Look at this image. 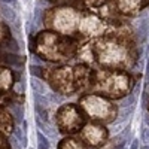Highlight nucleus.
Returning <instances> with one entry per match:
<instances>
[{"instance_id": "obj_29", "label": "nucleus", "mask_w": 149, "mask_h": 149, "mask_svg": "<svg viewBox=\"0 0 149 149\" xmlns=\"http://www.w3.org/2000/svg\"><path fill=\"white\" fill-rule=\"evenodd\" d=\"M142 140L145 142V145H149V125L142 128Z\"/></svg>"}, {"instance_id": "obj_26", "label": "nucleus", "mask_w": 149, "mask_h": 149, "mask_svg": "<svg viewBox=\"0 0 149 149\" xmlns=\"http://www.w3.org/2000/svg\"><path fill=\"white\" fill-rule=\"evenodd\" d=\"M36 115H37V116H40L42 119H46V121H49V119H48V112H46V109H45L43 106L36 104Z\"/></svg>"}, {"instance_id": "obj_24", "label": "nucleus", "mask_w": 149, "mask_h": 149, "mask_svg": "<svg viewBox=\"0 0 149 149\" xmlns=\"http://www.w3.org/2000/svg\"><path fill=\"white\" fill-rule=\"evenodd\" d=\"M109 0H84V5L88 8H100L102 5L107 3Z\"/></svg>"}, {"instance_id": "obj_9", "label": "nucleus", "mask_w": 149, "mask_h": 149, "mask_svg": "<svg viewBox=\"0 0 149 149\" xmlns=\"http://www.w3.org/2000/svg\"><path fill=\"white\" fill-rule=\"evenodd\" d=\"M107 137H109V130L102 124H97L95 121L86 122L84 128L81 130V140L90 148L103 146L107 142Z\"/></svg>"}, {"instance_id": "obj_37", "label": "nucleus", "mask_w": 149, "mask_h": 149, "mask_svg": "<svg viewBox=\"0 0 149 149\" xmlns=\"http://www.w3.org/2000/svg\"><path fill=\"white\" fill-rule=\"evenodd\" d=\"M30 149H33V148H30Z\"/></svg>"}, {"instance_id": "obj_5", "label": "nucleus", "mask_w": 149, "mask_h": 149, "mask_svg": "<svg viewBox=\"0 0 149 149\" xmlns=\"http://www.w3.org/2000/svg\"><path fill=\"white\" fill-rule=\"evenodd\" d=\"M81 15H82L81 9L72 5H63L49 9L43 15V22L52 31L61 34H72L78 30Z\"/></svg>"}, {"instance_id": "obj_31", "label": "nucleus", "mask_w": 149, "mask_h": 149, "mask_svg": "<svg viewBox=\"0 0 149 149\" xmlns=\"http://www.w3.org/2000/svg\"><path fill=\"white\" fill-rule=\"evenodd\" d=\"M130 149H139V140H137V139H134V140H133Z\"/></svg>"}, {"instance_id": "obj_13", "label": "nucleus", "mask_w": 149, "mask_h": 149, "mask_svg": "<svg viewBox=\"0 0 149 149\" xmlns=\"http://www.w3.org/2000/svg\"><path fill=\"white\" fill-rule=\"evenodd\" d=\"M57 149H85V143H84L81 139L67 136V137L61 139V140L58 142Z\"/></svg>"}, {"instance_id": "obj_18", "label": "nucleus", "mask_w": 149, "mask_h": 149, "mask_svg": "<svg viewBox=\"0 0 149 149\" xmlns=\"http://www.w3.org/2000/svg\"><path fill=\"white\" fill-rule=\"evenodd\" d=\"M10 39V29L5 22H0V46H3Z\"/></svg>"}, {"instance_id": "obj_11", "label": "nucleus", "mask_w": 149, "mask_h": 149, "mask_svg": "<svg viewBox=\"0 0 149 149\" xmlns=\"http://www.w3.org/2000/svg\"><path fill=\"white\" fill-rule=\"evenodd\" d=\"M15 121H14V115L9 110L0 107V133L8 136L10 133H14L15 130Z\"/></svg>"}, {"instance_id": "obj_21", "label": "nucleus", "mask_w": 149, "mask_h": 149, "mask_svg": "<svg viewBox=\"0 0 149 149\" xmlns=\"http://www.w3.org/2000/svg\"><path fill=\"white\" fill-rule=\"evenodd\" d=\"M34 102H36V104L43 106V107H46V106L51 104V102H49V97H46L45 94H37V93H34Z\"/></svg>"}, {"instance_id": "obj_32", "label": "nucleus", "mask_w": 149, "mask_h": 149, "mask_svg": "<svg viewBox=\"0 0 149 149\" xmlns=\"http://www.w3.org/2000/svg\"><path fill=\"white\" fill-rule=\"evenodd\" d=\"M149 6V0H143V8H148Z\"/></svg>"}, {"instance_id": "obj_22", "label": "nucleus", "mask_w": 149, "mask_h": 149, "mask_svg": "<svg viewBox=\"0 0 149 149\" xmlns=\"http://www.w3.org/2000/svg\"><path fill=\"white\" fill-rule=\"evenodd\" d=\"M30 73H31V76H36V78H45V69L40 67V66L31 64V67H30Z\"/></svg>"}, {"instance_id": "obj_35", "label": "nucleus", "mask_w": 149, "mask_h": 149, "mask_svg": "<svg viewBox=\"0 0 149 149\" xmlns=\"http://www.w3.org/2000/svg\"><path fill=\"white\" fill-rule=\"evenodd\" d=\"M142 149H149V145H145V146H143Z\"/></svg>"}, {"instance_id": "obj_7", "label": "nucleus", "mask_w": 149, "mask_h": 149, "mask_svg": "<svg viewBox=\"0 0 149 149\" xmlns=\"http://www.w3.org/2000/svg\"><path fill=\"white\" fill-rule=\"evenodd\" d=\"M45 76L51 85L52 91L61 95H72L76 93V79H74V69L70 66H58L51 69Z\"/></svg>"}, {"instance_id": "obj_19", "label": "nucleus", "mask_w": 149, "mask_h": 149, "mask_svg": "<svg viewBox=\"0 0 149 149\" xmlns=\"http://www.w3.org/2000/svg\"><path fill=\"white\" fill-rule=\"evenodd\" d=\"M137 36L140 37V39H146V37L149 36V19H142L139 22V30H137Z\"/></svg>"}, {"instance_id": "obj_3", "label": "nucleus", "mask_w": 149, "mask_h": 149, "mask_svg": "<svg viewBox=\"0 0 149 149\" xmlns=\"http://www.w3.org/2000/svg\"><path fill=\"white\" fill-rule=\"evenodd\" d=\"M136 81L127 70L122 69H98L94 70L91 91L102 94L110 100H119L128 95Z\"/></svg>"}, {"instance_id": "obj_30", "label": "nucleus", "mask_w": 149, "mask_h": 149, "mask_svg": "<svg viewBox=\"0 0 149 149\" xmlns=\"http://www.w3.org/2000/svg\"><path fill=\"white\" fill-rule=\"evenodd\" d=\"M37 137H39V140H40V145L42 146H45V148H49V142L46 140V137L42 134V133H39V136H37Z\"/></svg>"}, {"instance_id": "obj_4", "label": "nucleus", "mask_w": 149, "mask_h": 149, "mask_svg": "<svg viewBox=\"0 0 149 149\" xmlns=\"http://www.w3.org/2000/svg\"><path fill=\"white\" fill-rule=\"evenodd\" d=\"M79 107L88 118H91L95 122H103V124L113 122L119 112L118 106L113 102H110V98L97 93L81 95Z\"/></svg>"}, {"instance_id": "obj_16", "label": "nucleus", "mask_w": 149, "mask_h": 149, "mask_svg": "<svg viewBox=\"0 0 149 149\" xmlns=\"http://www.w3.org/2000/svg\"><path fill=\"white\" fill-rule=\"evenodd\" d=\"M3 60L6 63H9L10 66H22V63L26 61L22 55H18L15 52H5L3 54Z\"/></svg>"}, {"instance_id": "obj_34", "label": "nucleus", "mask_w": 149, "mask_h": 149, "mask_svg": "<svg viewBox=\"0 0 149 149\" xmlns=\"http://www.w3.org/2000/svg\"><path fill=\"white\" fill-rule=\"evenodd\" d=\"M39 149H49V148H45V146H42V145H40V146H39Z\"/></svg>"}, {"instance_id": "obj_36", "label": "nucleus", "mask_w": 149, "mask_h": 149, "mask_svg": "<svg viewBox=\"0 0 149 149\" xmlns=\"http://www.w3.org/2000/svg\"><path fill=\"white\" fill-rule=\"evenodd\" d=\"M148 112H149V104H148Z\"/></svg>"}, {"instance_id": "obj_25", "label": "nucleus", "mask_w": 149, "mask_h": 149, "mask_svg": "<svg viewBox=\"0 0 149 149\" xmlns=\"http://www.w3.org/2000/svg\"><path fill=\"white\" fill-rule=\"evenodd\" d=\"M121 106H122V107H133V106H134V94H128V97H127V95L124 97Z\"/></svg>"}, {"instance_id": "obj_27", "label": "nucleus", "mask_w": 149, "mask_h": 149, "mask_svg": "<svg viewBox=\"0 0 149 149\" xmlns=\"http://www.w3.org/2000/svg\"><path fill=\"white\" fill-rule=\"evenodd\" d=\"M0 149H12L10 143H9L8 139H6V136L2 134V133H0Z\"/></svg>"}, {"instance_id": "obj_28", "label": "nucleus", "mask_w": 149, "mask_h": 149, "mask_svg": "<svg viewBox=\"0 0 149 149\" xmlns=\"http://www.w3.org/2000/svg\"><path fill=\"white\" fill-rule=\"evenodd\" d=\"M12 90H14V93H15V94H24V85H22V82L15 81L14 86H12Z\"/></svg>"}, {"instance_id": "obj_17", "label": "nucleus", "mask_w": 149, "mask_h": 149, "mask_svg": "<svg viewBox=\"0 0 149 149\" xmlns=\"http://www.w3.org/2000/svg\"><path fill=\"white\" fill-rule=\"evenodd\" d=\"M0 12H2V15H3V18H5L6 21H9V22H15V21H17L15 10L12 9V8H9L8 5H3L2 8H0Z\"/></svg>"}, {"instance_id": "obj_33", "label": "nucleus", "mask_w": 149, "mask_h": 149, "mask_svg": "<svg viewBox=\"0 0 149 149\" xmlns=\"http://www.w3.org/2000/svg\"><path fill=\"white\" fill-rule=\"evenodd\" d=\"M2 2H5V3H10V2H15V0H2Z\"/></svg>"}, {"instance_id": "obj_15", "label": "nucleus", "mask_w": 149, "mask_h": 149, "mask_svg": "<svg viewBox=\"0 0 149 149\" xmlns=\"http://www.w3.org/2000/svg\"><path fill=\"white\" fill-rule=\"evenodd\" d=\"M30 85H31V88H33V93H37V94H45L48 95L49 93V88H48V85L42 81V78H36L33 76L31 81H30Z\"/></svg>"}, {"instance_id": "obj_1", "label": "nucleus", "mask_w": 149, "mask_h": 149, "mask_svg": "<svg viewBox=\"0 0 149 149\" xmlns=\"http://www.w3.org/2000/svg\"><path fill=\"white\" fill-rule=\"evenodd\" d=\"M94 61L103 69H133L137 63V51L130 33H106L90 45Z\"/></svg>"}, {"instance_id": "obj_8", "label": "nucleus", "mask_w": 149, "mask_h": 149, "mask_svg": "<svg viewBox=\"0 0 149 149\" xmlns=\"http://www.w3.org/2000/svg\"><path fill=\"white\" fill-rule=\"evenodd\" d=\"M107 30V21L102 17H98L91 12H82L79 24H78V31L85 37H100L106 34Z\"/></svg>"}, {"instance_id": "obj_6", "label": "nucleus", "mask_w": 149, "mask_h": 149, "mask_svg": "<svg viewBox=\"0 0 149 149\" xmlns=\"http://www.w3.org/2000/svg\"><path fill=\"white\" fill-rule=\"evenodd\" d=\"M85 124H86V115L74 103L63 104L55 113V125L58 131L63 134L72 136L81 133Z\"/></svg>"}, {"instance_id": "obj_12", "label": "nucleus", "mask_w": 149, "mask_h": 149, "mask_svg": "<svg viewBox=\"0 0 149 149\" xmlns=\"http://www.w3.org/2000/svg\"><path fill=\"white\" fill-rule=\"evenodd\" d=\"M15 84V74L12 70L0 66V94H6Z\"/></svg>"}, {"instance_id": "obj_14", "label": "nucleus", "mask_w": 149, "mask_h": 149, "mask_svg": "<svg viewBox=\"0 0 149 149\" xmlns=\"http://www.w3.org/2000/svg\"><path fill=\"white\" fill-rule=\"evenodd\" d=\"M36 122H37V127L40 128L42 133H45V136H48V137H57V134H58V130H55L54 125H51L49 124V121L46 119H42L40 116H37L36 115Z\"/></svg>"}, {"instance_id": "obj_2", "label": "nucleus", "mask_w": 149, "mask_h": 149, "mask_svg": "<svg viewBox=\"0 0 149 149\" xmlns=\"http://www.w3.org/2000/svg\"><path fill=\"white\" fill-rule=\"evenodd\" d=\"M34 52L49 63H63L76 57L79 42L70 34H61L52 30H43L37 33Z\"/></svg>"}, {"instance_id": "obj_20", "label": "nucleus", "mask_w": 149, "mask_h": 149, "mask_svg": "<svg viewBox=\"0 0 149 149\" xmlns=\"http://www.w3.org/2000/svg\"><path fill=\"white\" fill-rule=\"evenodd\" d=\"M3 48L6 49L8 52H15V54H18V52H19V45L17 43V40L12 39V37H10V39L3 45Z\"/></svg>"}, {"instance_id": "obj_10", "label": "nucleus", "mask_w": 149, "mask_h": 149, "mask_svg": "<svg viewBox=\"0 0 149 149\" xmlns=\"http://www.w3.org/2000/svg\"><path fill=\"white\" fill-rule=\"evenodd\" d=\"M116 12L125 17H136L139 15L143 8V0H115Z\"/></svg>"}, {"instance_id": "obj_23", "label": "nucleus", "mask_w": 149, "mask_h": 149, "mask_svg": "<svg viewBox=\"0 0 149 149\" xmlns=\"http://www.w3.org/2000/svg\"><path fill=\"white\" fill-rule=\"evenodd\" d=\"M24 134H26V133H24V131L21 133V128H15V130H14V136L19 140L21 146L26 148V146H27V139H26V136H24Z\"/></svg>"}]
</instances>
